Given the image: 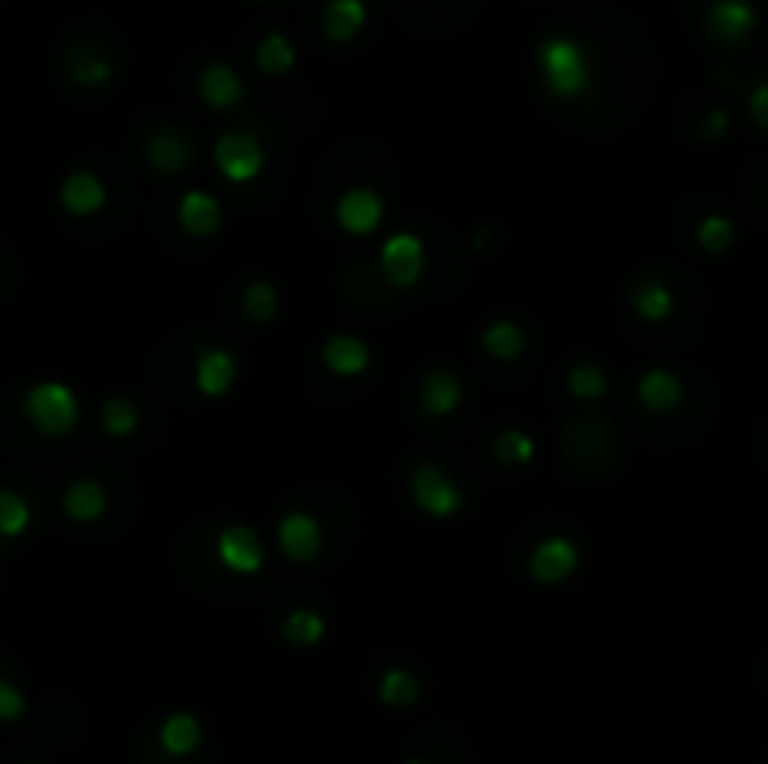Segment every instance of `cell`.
I'll use <instances>...</instances> for the list:
<instances>
[{
    "mask_svg": "<svg viewBox=\"0 0 768 764\" xmlns=\"http://www.w3.org/2000/svg\"><path fill=\"white\" fill-rule=\"evenodd\" d=\"M536 71H540L544 90L559 101H578L581 95H589V87H592L589 53H585V46L570 35H548L540 41Z\"/></svg>",
    "mask_w": 768,
    "mask_h": 764,
    "instance_id": "obj_1",
    "label": "cell"
},
{
    "mask_svg": "<svg viewBox=\"0 0 768 764\" xmlns=\"http://www.w3.org/2000/svg\"><path fill=\"white\" fill-rule=\"evenodd\" d=\"M27 420L49 439L68 435L79 420L76 390L65 386V382H35L27 390Z\"/></svg>",
    "mask_w": 768,
    "mask_h": 764,
    "instance_id": "obj_2",
    "label": "cell"
},
{
    "mask_svg": "<svg viewBox=\"0 0 768 764\" xmlns=\"http://www.w3.org/2000/svg\"><path fill=\"white\" fill-rule=\"evenodd\" d=\"M214 165H218V173L225 180L252 184L263 173L259 139L248 136V131H225V136L214 143Z\"/></svg>",
    "mask_w": 768,
    "mask_h": 764,
    "instance_id": "obj_3",
    "label": "cell"
},
{
    "mask_svg": "<svg viewBox=\"0 0 768 764\" xmlns=\"http://www.w3.org/2000/svg\"><path fill=\"white\" fill-rule=\"evenodd\" d=\"M705 30L716 46H746L757 30V8L750 0H712L709 12H705Z\"/></svg>",
    "mask_w": 768,
    "mask_h": 764,
    "instance_id": "obj_4",
    "label": "cell"
},
{
    "mask_svg": "<svg viewBox=\"0 0 768 764\" xmlns=\"http://www.w3.org/2000/svg\"><path fill=\"white\" fill-rule=\"evenodd\" d=\"M378 266H383L386 285L394 288H413L424 271V241L416 233H394L383 241L378 252Z\"/></svg>",
    "mask_w": 768,
    "mask_h": 764,
    "instance_id": "obj_5",
    "label": "cell"
},
{
    "mask_svg": "<svg viewBox=\"0 0 768 764\" xmlns=\"http://www.w3.org/2000/svg\"><path fill=\"white\" fill-rule=\"evenodd\" d=\"M408 488H413V499L420 510L432 513V518H454L461 510L457 483L450 480L443 469H435V464H420L413 472V480H408Z\"/></svg>",
    "mask_w": 768,
    "mask_h": 764,
    "instance_id": "obj_6",
    "label": "cell"
},
{
    "mask_svg": "<svg viewBox=\"0 0 768 764\" xmlns=\"http://www.w3.org/2000/svg\"><path fill=\"white\" fill-rule=\"evenodd\" d=\"M214 551H218V562L225 566V570H233V574H240V577L259 574L263 562H266L259 532L248 529V525H229V529H221L218 532V543H214Z\"/></svg>",
    "mask_w": 768,
    "mask_h": 764,
    "instance_id": "obj_7",
    "label": "cell"
},
{
    "mask_svg": "<svg viewBox=\"0 0 768 764\" xmlns=\"http://www.w3.org/2000/svg\"><path fill=\"white\" fill-rule=\"evenodd\" d=\"M581 555L573 540L567 536H548V540H540L532 547V559H529V574L536 577L540 585H562L567 577L578 570Z\"/></svg>",
    "mask_w": 768,
    "mask_h": 764,
    "instance_id": "obj_8",
    "label": "cell"
},
{
    "mask_svg": "<svg viewBox=\"0 0 768 764\" xmlns=\"http://www.w3.org/2000/svg\"><path fill=\"white\" fill-rule=\"evenodd\" d=\"M278 543H282L285 559H293L301 566L315 562V559H319V551H323L319 521H315L312 513H304V510L285 513L282 525H278Z\"/></svg>",
    "mask_w": 768,
    "mask_h": 764,
    "instance_id": "obj_9",
    "label": "cell"
},
{
    "mask_svg": "<svg viewBox=\"0 0 768 764\" xmlns=\"http://www.w3.org/2000/svg\"><path fill=\"white\" fill-rule=\"evenodd\" d=\"M334 218L345 233L353 236H367L383 225V199L372 188H349L337 199L334 206Z\"/></svg>",
    "mask_w": 768,
    "mask_h": 764,
    "instance_id": "obj_10",
    "label": "cell"
},
{
    "mask_svg": "<svg viewBox=\"0 0 768 764\" xmlns=\"http://www.w3.org/2000/svg\"><path fill=\"white\" fill-rule=\"evenodd\" d=\"M461 398H465V386L450 368H432L420 382V405H424L427 417H450Z\"/></svg>",
    "mask_w": 768,
    "mask_h": 764,
    "instance_id": "obj_11",
    "label": "cell"
},
{
    "mask_svg": "<svg viewBox=\"0 0 768 764\" xmlns=\"http://www.w3.org/2000/svg\"><path fill=\"white\" fill-rule=\"evenodd\" d=\"M191 158H196V147L188 143V136H180V131H173V128H161L158 136L147 143V161L161 173V177H177V173L188 169Z\"/></svg>",
    "mask_w": 768,
    "mask_h": 764,
    "instance_id": "obj_12",
    "label": "cell"
},
{
    "mask_svg": "<svg viewBox=\"0 0 768 764\" xmlns=\"http://www.w3.org/2000/svg\"><path fill=\"white\" fill-rule=\"evenodd\" d=\"M60 206L76 218H90L106 206V184H101L95 173H68L65 184H60Z\"/></svg>",
    "mask_w": 768,
    "mask_h": 764,
    "instance_id": "obj_13",
    "label": "cell"
},
{
    "mask_svg": "<svg viewBox=\"0 0 768 764\" xmlns=\"http://www.w3.org/2000/svg\"><path fill=\"white\" fill-rule=\"evenodd\" d=\"M199 742H203V727H199V719L191 716V712H173V716L161 719L158 750L166 753V757H173V761L191 757V753L199 750Z\"/></svg>",
    "mask_w": 768,
    "mask_h": 764,
    "instance_id": "obj_14",
    "label": "cell"
},
{
    "mask_svg": "<svg viewBox=\"0 0 768 764\" xmlns=\"http://www.w3.org/2000/svg\"><path fill=\"white\" fill-rule=\"evenodd\" d=\"M237 382V360H233L225 349H207L196 360V386L203 398H221L233 390Z\"/></svg>",
    "mask_w": 768,
    "mask_h": 764,
    "instance_id": "obj_15",
    "label": "cell"
},
{
    "mask_svg": "<svg viewBox=\"0 0 768 764\" xmlns=\"http://www.w3.org/2000/svg\"><path fill=\"white\" fill-rule=\"evenodd\" d=\"M177 218L191 236H214L221 229V206L210 192H184V199L177 206Z\"/></svg>",
    "mask_w": 768,
    "mask_h": 764,
    "instance_id": "obj_16",
    "label": "cell"
},
{
    "mask_svg": "<svg viewBox=\"0 0 768 764\" xmlns=\"http://www.w3.org/2000/svg\"><path fill=\"white\" fill-rule=\"evenodd\" d=\"M638 401L649 412H671L682 405V382L675 371L668 368H652L644 371L641 382H638Z\"/></svg>",
    "mask_w": 768,
    "mask_h": 764,
    "instance_id": "obj_17",
    "label": "cell"
},
{
    "mask_svg": "<svg viewBox=\"0 0 768 764\" xmlns=\"http://www.w3.org/2000/svg\"><path fill=\"white\" fill-rule=\"evenodd\" d=\"M323 364L342 379L361 375V371H367V364H372V349L353 334H334L331 342L323 345Z\"/></svg>",
    "mask_w": 768,
    "mask_h": 764,
    "instance_id": "obj_18",
    "label": "cell"
},
{
    "mask_svg": "<svg viewBox=\"0 0 768 764\" xmlns=\"http://www.w3.org/2000/svg\"><path fill=\"white\" fill-rule=\"evenodd\" d=\"M199 98L210 109H233L244 98V82L229 65H210L199 76Z\"/></svg>",
    "mask_w": 768,
    "mask_h": 764,
    "instance_id": "obj_19",
    "label": "cell"
},
{
    "mask_svg": "<svg viewBox=\"0 0 768 764\" xmlns=\"http://www.w3.org/2000/svg\"><path fill=\"white\" fill-rule=\"evenodd\" d=\"M364 23H367L364 0H331V4H326V12H323L326 38L337 41V46H342V41H353L364 30Z\"/></svg>",
    "mask_w": 768,
    "mask_h": 764,
    "instance_id": "obj_20",
    "label": "cell"
},
{
    "mask_svg": "<svg viewBox=\"0 0 768 764\" xmlns=\"http://www.w3.org/2000/svg\"><path fill=\"white\" fill-rule=\"evenodd\" d=\"M106 488H101L98 480H71L68 491H65V513L71 521L87 525V521H98L101 513H106Z\"/></svg>",
    "mask_w": 768,
    "mask_h": 764,
    "instance_id": "obj_21",
    "label": "cell"
},
{
    "mask_svg": "<svg viewBox=\"0 0 768 764\" xmlns=\"http://www.w3.org/2000/svg\"><path fill=\"white\" fill-rule=\"evenodd\" d=\"M630 304H633V312L644 319V323H663V319L675 312L671 288L663 285V282H652V277H644V282L633 288Z\"/></svg>",
    "mask_w": 768,
    "mask_h": 764,
    "instance_id": "obj_22",
    "label": "cell"
},
{
    "mask_svg": "<svg viewBox=\"0 0 768 764\" xmlns=\"http://www.w3.org/2000/svg\"><path fill=\"white\" fill-rule=\"evenodd\" d=\"M480 342H484V349L495 360H518L521 353H525V330H521L518 323H510V319H499V323H491L488 330H484V337H480Z\"/></svg>",
    "mask_w": 768,
    "mask_h": 764,
    "instance_id": "obj_23",
    "label": "cell"
},
{
    "mask_svg": "<svg viewBox=\"0 0 768 764\" xmlns=\"http://www.w3.org/2000/svg\"><path fill=\"white\" fill-rule=\"evenodd\" d=\"M255 65H259L266 76H285L296 65V49L285 35H266L255 49Z\"/></svg>",
    "mask_w": 768,
    "mask_h": 764,
    "instance_id": "obj_24",
    "label": "cell"
},
{
    "mask_svg": "<svg viewBox=\"0 0 768 764\" xmlns=\"http://www.w3.org/2000/svg\"><path fill=\"white\" fill-rule=\"evenodd\" d=\"M416 697H420V683H416L413 670H405V667H391L383 675V683H378V701H383V705H391V708L413 705Z\"/></svg>",
    "mask_w": 768,
    "mask_h": 764,
    "instance_id": "obj_25",
    "label": "cell"
},
{
    "mask_svg": "<svg viewBox=\"0 0 768 764\" xmlns=\"http://www.w3.org/2000/svg\"><path fill=\"white\" fill-rule=\"evenodd\" d=\"M323 634H326V623H323V615H315V611H293L282 623V637H285V641L304 645V648L319 645Z\"/></svg>",
    "mask_w": 768,
    "mask_h": 764,
    "instance_id": "obj_26",
    "label": "cell"
},
{
    "mask_svg": "<svg viewBox=\"0 0 768 764\" xmlns=\"http://www.w3.org/2000/svg\"><path fill=\"white\" fill-rule=\"evenodd\" d=\"M240 304H244V315H248L252 323H270V319L278 315V288H274L270 282H252L248 288H244Z\"/></svg>",
    "mask_w": 768,
    "mask_h": 764,
    "instance_id": "obj_27",
    "label": "cell"
},
{
    "mask_svg": "<svg viewBox=\"0 0 768 764\" xmlns=\"http://www.w3.org/2000/svg\"><path fill=\"white\" fill-rule=\"evenodd\" d=\"M30 525V506L23 502V494L0 488V536L4 540H16V536H23Z\"/></svg>",
    "mask_w": 768,
    "mask_h": 764,
    "instance_id": "obj_28",
    "label": "cell"
},
{
    "mask_svg": "<svg viewBox=\"0 0 768 764\" xmlns=\"http://www.w3.org/2000/svg\"><path fill=\"white\" fill-rule=\"evenodd\" d=\"M101 423H106L109 435L117 439H128L131 431L139 428V412H136V401L128 398H109L106 405H101Z\"/></svg>",
    "mask_w": 768,
    "mask_h": 764,
    "instance_id": "obj_29",
    "label": "cell"
},
{
    "mask_svg": "<svg viewBox=\"0 0 768 764\" xmlns=\"http://www.w3.org/2000/svg\"><path fill=\"white\" fill-rule=\"evenodd\" d=\"M495 453H499V461H503V464H514V469H521V464L532 461L536 447H532V439L521 428H506V431H499Z\"/></svg>",
    "mask_w": 768,
    "mask_h": 764,
    "instance_id": "obj_30",
    "label": "cell"
},
{
    "mask_svg": "<svg viewBox=\"0 0 768 764\" xmlns=\"http://www.w3.org/2000/svg\"><path fill=\"white\" fill-rule=\"evenodd\" d=\"M567 386H570L573 398L592 401V398L608 394V375H603V368H597V364H578V368H570Z\"/></svg>",
    "mask_w": 768,
    "mask_h": 764,
    "instance_id": "obj_31",
    "label": "cell"
},
{
    "mask_svg": "<svg viewBox=\"0 0 768 764\" xmlns=\"http://www.w3.org/2000/svg\"><path fill=\"white\" fill-rule=\"evenodd\" d=\"M698 244L709 255L727 252V247L735 244V225H731V218H723V214H709V218L698 225Z\"/></svg>",
    "mask_w": 768,
    "mask_h": 764,
    "instance_id": "obj_32",
    "label": "cell"
},
{
    "mask_svg": "<svg viewBox=\"0 0 768 764\" xmlns=\"http://www.w3.org/2000/svg\"><path fill=\"white\" fill-rule=\"evenodd\" d=\"M71 79H76L79 87H106V82H109V60L95 57V53L76 57V60H71Z\"/></svg>",
    "mask_w": 768,
    "mask_h": 764,
    "instance_id": "obj_33",
    "label": "cell"
},
{
    "mask_svg": "<svg viewBox=\"0 0 768 764\" xmlns=\"http://www.w3.org/2000/svg\"><path fill=\"white\" fill-rule=\"evenodd\" d=\"M23 712H27L23 694H19L8 678H0V719H4V724H12V719H19Z\"/></svg>",
    "mask_w": 768,
    "mask_h": 764,
    "instance_id": "obj_34",
    "label": "cell"
},
{
    "mask_svg": "<svg viewBox=\"0 0 768 764\" xmlns=\"http://www.w3.org/2000/svg\"><path fill=\"white\" fill-rule=\"evenodd\" d=\"M750 120L757 124V128L768 131V82H757V87L750 90Z\"/></svg>",
    "mask_w": 768,
    "mask_h": 764,
    "instance_id": "obj_35",
    "label": "cell"
},
{
    "mask_svg": "<svg viewBox=\"0 0 768 764\" xmlns=\"http://www.w3.org/2000/svg\"><path fill=\"white\" fill-rule=\"evenodd\" d=\"M727 128H731V120H727V112H723V109H712V112H709V120H705V136L720 139Z\"/></svg>",
    "mask_w": 768,
    "mask_h": 764,
    "instance_id": "obj_36",
    "label": "cell"
},
{
    "mask_svg": "<svg viewBox=\"0 0 768 764\" xmlns=\"http://www.w3.org/2000/svg\"><path fill=\"white\" fill-rule=\"evenodd\" d=\"M408 764H432V761H424V757H416V761H408Z\"/></svg>",
    "mask_w": 768,
    "mask_h": 764,
    "instance_id": "obj_37",
    "label": "cell"
}]
</instances>
